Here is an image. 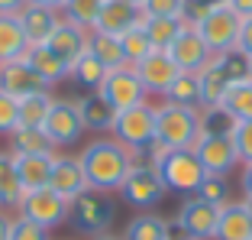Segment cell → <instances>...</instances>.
<instances>
[{
	"label": "cell",
	"mask_w": 252,
	"mask_h": 240,
	"mask_svg": "<svg viewBox=\"0 0 252 240\" xmlns=\"http://www.w3.org/2000/svg\"><path fill=\"white\" fill-rule=\"evenodd\" d=\"M10 224H13V218L7 211H0V240H10Z\"/></svg>",
	"instance_id": "48"
},
{
	"label": "cell",
	"mask_w": 252,
	"mask_h": 240,
	"mask_svg": "<svg viewBox=\"0 0 252 240\" xmlns=\"http://www.w3.org/2000/svg\"><path fill=\"white\" fill-rule=\"evenodd\" d=\"M26 188L16 172V156L0 150V211H20Z\"/></svg>",
	"instance_id": "24"
},
{
	"label": "cell",
	"mask_w": 252,
	"mask_h": 240,
	"mask_svg": "<svg viewBox=\"0 0 252 240\" xmlns=\"http://www.w3.org/2000/svg\"><path fill=\"white\" fill-rule=\"evenodd\" d=\"M123 240H171V224L162 214L142 211V214L129 218V224L123 231Z\"/></svg>",
	"instance_id": "28"
},
{
	"label": "cell",
	"mask_w": 252,
	"mask_h": 240,
	"mask_svg": "<svg viewBox=\"0 0 252 240\" xmlns=\"http://www.w3.org/2000/svg\"><path fill=\"white\" fill-rule=\"evenodd\" d=\"M113 221H117V201H113V195L97 192V188H84L78 198H71L68 224H71L78 234H84V237L110 234Z\"/></svg>",
	"instance_id": "4"
},
{
	"label": "cell",
	"mask_w": 252,
	"mask_h": 240,
	"mask_svg": "<svg viewBox=\"0 0 252 240\" xmlns=\"http://www.w3.org/2000/svg\"><path fill=\"white\" fill-rule=\"evenodd\" d=\"M20 23H23V33L30 39V45H42L45 39L55 33V26L62 23V13L59 10H49V7H36V3H26L20 10Z\"/></svg>",
	"instance_id": "21"
},
{
	"label": "cell",
	"mask_w": 252,
	"mask_h": 240,
	"mask_svg": "<svg viewBox=\"0 0 252 240\" xmlns=\"http://www.w3.org/2000/svg\"><path fill=\"white\" fill-rule=\"evenodd\" d=\"M104 7V0H65V7H62V20L74 23V26H81V30H94L97 23V13Z\"/></svg>",
	"instance_id": "35"
},
{
	"label": "cell",
	"mask_w": 252,
	"mask_h": 240,
	"mask_svg": "<svg viewBox=\"0 0 252 240\" xmlns=\"http://www.w3.org/2000/svg\"><path fill=\"white\" fill-rule=\"evenodd\" d=\"M110 136L126 146L133 153V159H146L152 143H156V107L149 104H139V107H129V111H120L117 120H113V130Z\"/></svg>",
	"instance_id": "6"
},
{
	"label": "cell",
	"mask_w": 252,
	"mask_h": 240,
	"mask_svg": "<svg viewBox=\"0 0 252 240\" xmlns=\"http://www.w3.org/2000/svg\"><path fill=\"white\" fill-rule=\"evenodd\" d=\"M239 188H243V198H252V162L243 165V175H239Z\"/></svg>",
	"instance_id": "45"
},
{
	"label": "cell",
	"mask_w": 252,
	"mask_h": 240,
	"mask_svg": "<svg viewBox=\"0 0 252 240\" xmlns=\"http://www.w3.org/2000/svg\"><path fill=\"white\" fill-rule=\"evenodd\" d=\"M55 156H16V172L26 192L36 188H49V175H52Z\"/></svg>",
	"instance_id": "29"
},
{
	"label": "cell",
	"mask_w": 252,
	"mask_h": 240,
	"mask_svg": "<svg viewBox=\"0 0 252 240\" xmlns=\"http://www.w3.org/2000/svg\"><path fill=\"white\" fill-rule=\"evenodd\" d=\"M191 150H194V156L200 159V165L207 169V175H230L233 169L239 165V156H236V150H233L230 136H207V133H200Z\"/></svg>",
	"instance_id": "13"
},
{
	"label": "cell",
	"mask_w": 252,
	"mask_h": 240,
	"mask_svg": "<svg viewBox=\"0 0 252 240\" xmlns=\"http://www.w3.org/2000/svg\"><path fill=\"white\" fill-rule=\"evenodd\" d=\"M233 140V150H236L239 162H252V120H236V127L230 133Z\"/></svg>",
	"instance_id": "40"
},
{
	"label": "cell",
	"mask_w": 252,
	"mask_h": 240,
	"mask_svg": "<svg viewBox=\"0 0 252 240\" xmlns=\"http://www.w3.org/2000/svg\"><path fill=\"white\" fill-rule=\"evenodd\" d=\"M0 88L7 91V94H13L16 101L26 98V94H32V91H49V88H45V84L36 78V72L26 65V59L0 62Z\"/></svg>",
	"instance_id": "20"
},
{
	"label": "cell",
	"mask_w": 252,
	"mask_h": 240,
	"mask_svg": "<svg viewBox=\"0 0 252 240\" xmlns=\"http://www.w3.org/2000/svg\"><path fill=\"white\" fill-rule=\"evenodd\" d=\"M10 153L13 156H55V146L49 143L42 127H16L10 133Z\"/></svg>",
	"instance_id": "27"
},
{
	"label": "cell",
	"mask_w": 252,
	"mask_h": 240,
	"mask_svg": "<svg viewBox=\"0 0 252 240\" xmlns=\"http://www.w3.org/2000/svg\"><path fill=\"white\" fill-rule=\"evenodd\" d=\"M171 240H194V237H185V234H178V237H175V234H171Z\"/></svg>",
	"instance_id": "52"
},
{
	"label": "cell",
	"mask_w": 252,
	"mask_h": 240,
	"mask_svg": "<svg viewBox=\"0 0 252 240\" xmlns=\"http://www.w3.org/2000/svg\"><path fill=\"white\" fill-rule=\"evenodd\" d=\"M149 162H156L158 175H162L165 188L175 195H197V188L207 179V169L200 165V159L194 156V150H149Z\"/></svg>",
	"instance_id": "2"
},
{
	"label": "cell",
	"mask_w": 252,
	"mask_h": 240,
	"mask_svg": "<svg viewBox=\"0 0 252 240\" xmlns=\"http://www.w3.org/2000/svg\"><path fill=\"white\" fill-rule=\"evenodd\" d=\"M185 0H146L142 16H181Z\"/></svg>",
	"instance_id": "43"
},
{
	"label": "cell",
	"mask_w": 252,
	"mask_h": 240,
	"mask_svg": "<svg viewBox=\"0 0 252 240\" xmlns=\"http://www.w3.org/2000/svg\"><path fill=\"white\" fill-rule=\"evenodd\" d=\"M88 52L94 55V59L100 62L107 72L126 65V55H123V45H120V36H107V33L91 30V36H88Z\"/></svg>",
	"instance_id": "30"
},
{
	"label": "cell",
	"mask_w": 252,
	"mask_h": 240,
	"mask_svg": "<svg viewBox=\"0 0 252 240\" xmlns=\"http://www.w3.org/2000/svg\"><path fill=\"white\" fill-rule=\"evenodd\" d=\"M26 7V0H0V13H20Z\"/></svg>",
	"instance_id": "47"
},
{
	"label": "cell",
	"mask_w": 252,
	"mask_h": 240,
	"mask_svg": "<svg viewBox=\"0 0 252 240\" xmlns=\"http://www.w3.org/2000/svg\"><path fill=\"white\" fill-rule=\"evenodd\" d=\"M223 107H226L236 120H252V78L239 81L236 88L223 98Z\"/></svg>",
	"instance_id": "37"
},
{
	"label": "cell",
	"mask_w": 252,
	"mask_h": 240,
	"mask_svg": "<svg viewBox=\"0 0 252 240\" xmlns=\"http://www.w3.org/2000/svg\"><path fill=\"white\" fill-rule=\"evenodd\" d=\"M129 3H133V7H139V10L146 7V0H129Z\"/></svg>",
	"instance_id": "51"
},
{
	"label": "cell",
	"mask_w": 252,
	"mask_h": 240,
	"mask_svg": "<svg viewBox=\"0 0 252 240\" xmlns=\"http://www.w3.org/2000/svg\"><path fill=\"white\" fill-rule=\"evenodd\" d=\"M243 201H246V208H249V211H252V198H243Z\"/></svg>",
	"instance_id": "53"
},
{
	"label": "cell",
	"mask_w": 252,
	"mask_h": 240,
	"mask_svg": "<svg viewBox=\"0 0 252 240\" xmlns=\"http://www.w3.org/2000/svg\"><path fill=\"white\" fill-rule=\"evenodd\" d=\"M197 117H200V133L207 136H230L233 127H236V117L223 104H204L197 111Z\"/></svg>",
	"instance_id": "33"
},
{
	"label": "cell",
	"mask_w": 252,
	"mask_h": 240,
	"mask_svg": "<svg viewBox=\"0 0 252 240\" xmlns=\"http://www.w3.org/2000/svg\"><path fill=\"white\" fill-rule=\"evenodd\" d=\"M120 45H123V55H126V65H136V62H142L149 52H152V42H149L146 30H142V20L136 23L133 30H126L123 36H120Z\"/></svg>",
	"instance_id": "36"
},
{
	"label": "cell",
	"mask_w": 252,
	"mask_h": 240,
	"mask_svg": "<svg viewBox=\"0 0 252 240\" xmlns=\"http://www.w3.org/2000/svg\"><path fill=\"white\" fill-rule=\"evenodd\" d=\"M139 20H142V10L133 7L129 0H104V7H100V13H97L94 30L107 33V36H123V33L133 30Z\"/></svg>",
	"instance_id": "18"
},
{
	"label": "cell",
	"mask_w": 252,
	"mask_h": 240,
	"mask_svg": "<svg viewBox=\"0 0 252 240\" xmlns=\"http://www.w3.org/2000/svg\"><path fill=\"white\" fill-rule=\"evenodd\" d=\"M165 195H168V188H165L156 162H149V159H136L133 169L126 172L123 185H120V198L139 211H152Z\"/></svg>",
	"instance_id": "7"
},
{
	"label": "cell",
	"mask_w": 252,
	"mask_h": 240,
	"mask_svg": "<svg viewBox=\"0 0 252 240\" xmlns=\"http://www.w3.org/2000/svg\"><path fill=\"white\" fill-rule=\"evenodd\" d=\"M200 136V117L197 111H188L178 104H162L156 107V143L158 150H191Z\"/></svg>",
	"instance_id": "5"
},
{
	"label": "cell",
	"mask_w": 252,
	"mask_h": 240,
	"mask_svg": "<svg viewBox=\"0 0 252 240\" xmlns=\"http://www.w3.org/2000/svg\"><path fill=\"white\" fill-rule=\"evenodd\" d=\"M230 0H185V10H181V20L188 23V26H197L200 20L207 13H214V10L226 7Z\"/></svg>",
	"instance_id": "41"
},
{
	"label": "cell",
	"mask_w": 252,
	"mask_h": 240,
	"mask_svg": "<svg viewBox=\"0 0 252 240\" xmlns=\"http://www.w3.org/2000/svg\"><path fill=\"white\" fill-rule=\"evenodd\" d=\"M49 188H55L62 198H78L88 188L84 182V169L78 162V156H59L55 153V162H52V175H49Z\"/></svg>",
	"instance_id": "19"
},
{
	"label": "cell",
	"mask_w": 252,
	"mask_h": 240,
	"mask_svg": "<svg viewBox=\"0 0 252 240\" xmlns=\"http://www.w3.org/2000/svg\"><path fill=\"white\" fill-rule=\"evenodd\" d=\"M246 78H252V68H249V59H246L239 49L214 55V59L197 72L200 91H204V104H223V98H226L239 81H246Z\"/></svg>",
	"instance_id": "3"
},
{
	"label": "cell",
	"mask_w": 252,
	"mask_h": 240,
	"mask_svg": "<svg viewBox=\"0 0 252 240\" xmlns=\"http://www.w3.org/2000/svg\"><path fill=\"white\" fill-rule=\"evenodd\" d=\"M52 104H55V98L49 91H32V94L20 98V127H42Z\"/></svg>",
	"instance_id": "32"
},
{
	"label": "cell",
	"mask_w": 252,
	"mask_h": 240,
	"mask_svg": "<svg viewBox=\"0 0 252 240\" xmlns=\"http://www.w3.org/2000/svg\"><path fill=\"white\" fill-rule=\"evenodd\" d=\"M78 104V117H81V127L88 130V133H97L104 136L113 130V120H117V111L110 107V101L100 94V91H88V94H81V98L74 101Z\"/></svg>",
	"instance_id": "17"
},
{
	"label": "cell",
	"mask_w": 252,
	"mask_h": 240,
	"mask_svg": "<svg viewBox=\"0 0 252 240\" xmlns=\"http://www.w3.org/2000/svg\"><path fill=\"white\" fill-rule=\"evenodd\" d=\"M30 49V39L23 33V23L16 13H0V62L23 59Z\"/></svg>",
	"instance_id": "26"
},
{
	"label": "cell",
	"mask_w": 252,
	"mask_h": 240,
	"mask_svg": "<svg viewBox=\"0 0 252 240\" xmlns=\"http://www.w3.org/2000/svg\"><path fill=\"white\" fill-rule=\"evenodd\" d=\"M133 68H136V75H139L142 88H146V94H162V98H165V91L175 84V78L181 75V68L175 65V59L168 52H158V49H152Z\"/></svg>",
	"instance_id": "14"
},
{
	"label": "cell",
	"mask_w": 252,
	"mask_h": 240,
	"mask_svg": "<svg viewBox=\"0 0 252 240\" xmlns=\"http://www.w3.org/2000/svg\"><path fill=\"white\" fill-rule=\"evenodd\" d=\"M197 198H204V201H210L214 208H223V204H230V182H226V175H207L204 179V185L197 188Z\"/></svg>",
	"instance_id": "38"
},
{
	"label": "cell",
	"mask_w": 252,
	"mask_h": 240,
	"mask_svg": "<svg viewBox=\"0 0 252 240\" xmlns=\"http://www.w3.org/2000/svg\"><path fill=\"white\" fill-rule=\"evenodd\" d=\"M68 78H74V81L81 84V88H88V91H100V84H104V78H107V68L100 65L91 52H84L81 59L71 65Z\"/></svg>",
	"instance_id": "34"
},
{
	"label": "cell",
	"mask_w": 252,
	"mask_h": 240,
	"mask_svg": "<svg viewBox=\"0 0 252 240\" xmlns=\"http://www.w3.org/2000/svg\"><path fill=\"white\" fill-rule=\"evenodd\" d=\"M26 3H36V7H49V10H59V13H62V7H65V0H26Z\"/></svg>",
	"instance_id": "49"
},
{
	"label": "cell",
	"mask_w": 252,
	"mask_h": 240,
	"mask_svg": "<svg viewBox=\"0 0 252 240\" xmlns=\"http://www.w3.org/2000/svg\"><path fill=\"white\" fill-rule=\"evenodd\" d=\"M78 162L84 169V182L88 188H97V192H120L126 172L133 169V153L120 146L113 136H94L91 143H84V150L78 153Z\"/></svg>",
	"instance_id": "1"
},
{
	"label": "cell",
	"mask_w": 252,
	"mask_h": 240,
	"mask_svg": "<svg viewBox=\"0 0 252 240\" xmlns=\"http://www.w3.org/2000/svg\"><path fill=\"white\" fill-rule=\"evenodd\" d=\"M10 240H52V237H49L45 227H39L36 221L20 214V218H13V224H10Z\"/></svg>",
	"instance_id": "42"
},
{
	"label": "cell",
	"mask_w": 252,
	"mask_h": 240,
	"mask_svg": "<svg viewBox=\"0 0 252 240\" xmlns=\"http://www.w3.org/2000/svg\"><path fill=\"white\" fill-rule=\"evenodd\" d=\"M236 49L246 55V59H252V16H246V20L239 23V39H236Z\"/></svg>",
	"instance_id": "44"
},
{
	"label": "cell",
	"mask_w": 252,
	"mask_h": 240,
	"mask_svg": "<svg viewBox=\"0 0 252 240\" xmlns=\"http://www.w3.org/2000/svg\"><path fill=\"white\" fill-rule=\"evenodd\" d=\"M226 7H230L233 13L239 16V20H246V16H252V0H230Z\"/></svg>",
	"instance_id": "46"
},
{
	"label": "cell",
	"mask_w": 252,
	"mask_h": 240,
	"mask_svg": "<svg viewBox=\"0 0 252 240\" xmlns=\"http://www.w3.org/2000/svg\"><path fill=\"white\" fill-rule=\"evenodd\" d=\"M185 26L188 23L181 16H142V30H146L152 49H158V52H168L175 39L185 33Z\"/></svg>",
	"instance_id": "25"
},
{
	"label": "cell",
	"mask_w": 252,
	"mask_h": 240,
	"mask_svg": "<svg viewBox=\"0 0 252 240\" xmlns=\"http://www.w3.org/2000/svg\"><path fill=\"white\" fill-rule=\"evenodd\" d=\"M42 130H45V136H49L52 146H74V143L84 136L81 117H78V104L68 101V98H55Z\"/></svg>",
	"instance_id": "12"
},
{
	"label": "cell",
	"mask_w": 252,
	"mask_h": 240,
	"mask_svg": "<svg viewBox=\"0 0 252 240\" xmlns=\"http://www.w3.org/2000/svg\"><path fill=\"white\" fill-rule=\"evenodd\" d=\"M23 59H26V65H30L32 72H36V78L45 84V88H52V84L65 81V78H68V72H71V68H68L65 62L59 59V55H52V52H49L45 45H30Z\"/></svg>",
	"instance_id": "23"
},
{
	"label": "cell",
	"mask_w": 252,
	"mask_h": 240,
	"mask_svg": "<svg viewBox=\"0 0 252 240\" xmlns=\"http://www.w3.org/2000/svg\"><path fill=\"white\" fill-rule=\"evenodd\" d=\"M165 101L168 104H178V107H188V111H200L204 107V91H200L197 75H185L181 72L175 78V84L165 91Z\"/></svg>",
	"instance_id": "31"
},
{
	"label": "cell",
	"mask_w": 252,
	"mask_h": 240,
	"mask_svg": "<svg viewBox=\"0 0 252 240\" xmlns=\"http://www.w3.org/2000/svg\"><path fill=\"white\" fill-rule=\"evenodd\" d=\"M214 240H252V211L246 201H230L220 208V221H217V237Z\"/></svg>",
	"instance_id": "22"
},
{
	"label": "cell",
	"mask_w": 252,
	"mask_h": 240,
	"mask_svg": "<svg viewBox=\"0 0 252 240\" xmlns=\"http://www.w3.org/2000/svg\"><path fill=\"white\" fill-rule=\"evenodd\" d=\"M100 94L110 101V107H113L117 114H120V111H129V107L146 104V98H149L133 65H123V68H113V72H107L104 84H100Z\"/></svg>",
	"instance_id": "10"
},
{
	"label": "cell",
	"mask_w": 252,
	"mask_h": 240,
	"mask_svg": "<svg viewBox=\"0 0 252 240\" xmlns=\"http://www.w3.org/2000/svg\"><path fill=\"white\" fill-rule=\"evenodd\" d=\"M217 221H220V208H214L210 201H204L197 195H188L178 204V214H175V227L194 240H214Z\"/></svg>",
	"instance_id": "9"
},
{
	"label": "cell",
	"mask_w": 252,
	"mask_h": 240,
	"mask_svg": "<svg viewBox=\"0 0 252 240\" xmlns=\"http://www.w3.org/2000/svg\"><path fill=\"white\" fill-rule=\"evenodd\" d=\"M20 127V101L0 88V136H10Z\"/></svg>",
	"instance_id": "39"
},
{
	"label": "cell",
	"mask_w": 252,
	"mask_h": 240,
	"mask_svg": "<svg viewBox=\"0 0 252 240\" xmlns=\"http://www.w3.org/2000/svg\"><path fill=\"white\" fill-rule=\"evenodd\" d=\"M68 208H71V201L62 198L55 188H36V192H26V198L20 204V214L36 221L45 231H55V227L68 224Z\"/></svg>",
	"instance_id": "8"
},
{
	"label": "cell",
	"mask_w": 252,
	"mask_h": 240,
	"mask_svg": "<svg viewBox=\"0 0 252 240\" xmlns=\"http://www.w3.org/2000/svg\"><path fill=\"white\" fill-rule=\"evenodd\" d=\"M88 36H91L88 30H81V26H74V23L62 20L59 26H55V33L45 39L42 45H45V49H49L52 55H59V59L65 62L68 68H71L74 62H78L84 52H88Z\"/></svg>",
	"instance_id": "15"
},
{
	"label": "cell",
	"mask_w": 252,
	"mask_h": 240,
	"mask_svg": "<svg viewBox=\"0 0 252 240\" xmlns=\"http://www.w3.org/2000/svg\"><path fill=\"white\" fill-rule=\"evenodd\" d=\"M239 16L233 13L230 7H220L214 10V13H207L204 20L194 26L197 30V36L204 39V45H207L214 55L220 52H230V49H236V39H239Z\"/></svg>",
	"instance_id": "11"
},
{
	"label": "cell",
	"mask_w": 252,
	"mask_h": 240,
	"mask_svg": "<svg viewBox=\"0 0 252 240\" xmlns=\"http://www.w3.org/2000/svg\"><path fill=\"white\" fill-rule=\"evenodd\" d=\"M91 240H123V237H117V234H100V237H91Z\"/></svg>",
	"instance_id": "50"
},
{
	"label": "cell",
	"mask_w": 252,
	"mask_h": 240,
	"mask_svg": "<svg viewBox=\"0 0 252 240\" xmlns=\"http://www.w3.org/2000/svg\"><path fill=\"white\" fill-rule=\"evenodd\" d=\"M168 55L175 59V65H178L185 75H197L200 68L214 59V52L204 45V39L197 36V30H194V26H185V33L175 39V45L168 49Z\"/></svg>",
	"instance_id": "16"
}]
</instances>
